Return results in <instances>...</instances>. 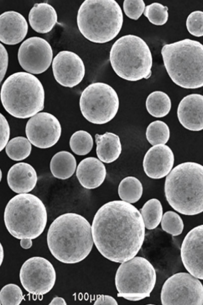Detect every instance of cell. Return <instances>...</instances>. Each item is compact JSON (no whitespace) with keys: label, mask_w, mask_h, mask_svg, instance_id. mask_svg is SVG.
<instances>
[{"label":"cell","mask_w":203,"mask_h":305,"mask_svg":"<svg viewBox=\"0 0 203 305\" xmlns=\"http://www.w3.org/2000/svg\"><path fill=\"white\" fill-rule=\"evenodd\" d=\"M93 243L108 260L123 263L135 257L145 239L140 211L131 203L113 200L103 205L92 223Z\"/></svg>","instance_id":"1"},{"label":"cell","mask_w":203,"mask_h":305,"mask_svg":"<svg viewBox=\"0 0 203 305\" xmlns=\"http://www.w3.org/2000/svg\"><path fill=\"white\" fill-rule=\"evenodd\" d=\"M47 243L52 256L59 262H80L89 255L93 246L91 225L79 214H62L50 225Z\"/></svg>","instance_id":"2"},{"label":"cell","mask_w":203,"mask_h":305,"mask_svg":"<svg viewBox=\"0 0 203 305\" xmlns=\"http://www.w3.org/2000/svg\"><path fill=\"white\" fill-rule=\"evenodd\" d=\"M203 166L187 162L174 168L167 175L164 193L170 205L184 215H198L203 211Z\"/></svg>","instance_id":"3"},{"label":"cell","mask_w":203,"mask_h":305,"mask_svg":"<svg viewBox=\"0 0 203 305\" xmlns=\"http://www.w3.org/2000/svg\"><path fill=\"white\" fill-rule=\"evenodd\" d=\"M161 54L172 81L187 89L203 85V46L197 41L184 39L165 44Z\"/></svg>","instance_id":"4"},{"label":"cell","mask_w":203,"mask_h":305,"mask_svg":"<svg viewBox=\"0 0 203 305\" xmlns=\"http://www.w3.org/2000/svg\"><path fill=\"white\" fill-rule=\"evenodd\" d=\"M77 22L80 32L86 39L103 44L119 33L123 15L115 0H85L78 10Z\"/></svg>","instance_id":"5"},{"label":"cell","mask_w":203,"mask_h":305,"mask_svg":"<svg viewBox=\"0 0 203 305\" xmlns=\"http://www.w3.org/2000/svg\"><path fill=\"white\" fill-rule=\"evenodd\" d=\"M0 98L5 110L18 118H27L44 107L45 92L40 80L32 74L18 72L4 82Z\"/></svg>","instance_id":"6"},{"label":"cell","mask_w":203,"mask_h":305,"mask_svg":"<svg viewBox=\"0 0 203 305\" xmlns=\"http://www.w3.org/2000/svg\"><path fill=\"white\" fill-rule=\"evenodd\" d=\"M4 220L7 230L14 238L34 239L46 227L47 210L42 200L35 195L18 194L7 204Z\"/></svg>","instance_id":"7"},{"label":"cell","mask_w":203,"mask_h":305,"mask_svg":"<svg viewBox=\"0 0 203 305\" xmlns=\"http://www.w3.org/2000/svg\"><path fill=\"white\" fill-rule=\"evenodd\" d=\"M110 62L115 73L129 81L147 79L151 75L152 56L146 42L141 37L128 34L112 45Z\"/></svg>","instance_id":"8"},{"label":"cell","mask_w":203,"mask_h":305,"mask_svg":"<svg viewBox=\"0 0 203 305\" xmlns=\"http://www.w3.org/2000/svg\"><path fill=\"white\" fill-rule=\"evenodd\" d=\"M156 281V271L150 262L142 257H134L121 263L116 271L117 296L130 301L143 299L150 296Z\"/></svg>","instance_id":"9"},{"label":"cell","mask_w":203,"mask_h":305,"mask_svg":"<svg viewBox=\"0 0 203 305\" xmlns=\"http://www.w3.org/2000/svg\"><path fill=\"white\" fill-rule=\"evenodd\" d=\"M79 106L83 117L96 125L105 124L118 112L119 100L115 90L103 82L88 85L81 93Z\"/></svg>","instance_id":"10"},{"label":"cell","mask_w":203,"mask_h":305,"mask_svg":"<svg viewBox=\"0 0 203 305\" xmlns=\"http://www.w3.org/2000/svg\"><path fill=\"white\" fill-rule=\"evenodd\" d=\"M160 298L163 305H202V285L189 273H176L164 282Z\"/></svg>","instance_id":"11"},{"label":"cell","mask_w":203,"mask_h":305,"mask_svg":"<svg viewBox=\"0 0 203 305\" xmlns=\"http://www.w3.org/2000/svg\"><path fill=\"white\" fill-rule=\"evenodd\" d=\"M19 279L27 292L33 295H43L53 288L56 274L53 265L48 260L34 256L27 259L22 265Z\"/></svg>","instance_id":"12"},{"label":"cell","mask_w":203,"mask_h":305,"mask_svg":"<svg viewBox=\"0 0 203 305\" xmlns=\"http://www.w3.org/2000/svg\"><path fill=\"white\" fill-rule=\"evenodd\" d=\"M19 65L25 71L33 74L45 72L50 67L53 58L50 44L39 37L27 38L20 45L18 51Z\"/></svg>","instance_id":"13"},{"label":"cell","mask_w":203,"mask_h":305,"mask_svg":"<svg viewBox=\"0 0 203 305\" xmlns=\"http://www.w3.org/2000/svg\"><path fill=\"white\" fill-rule=\"evenodd\" d=\"M25 134L33 145L46 149L54 146L58 141L61 134V127L54 115L46 112H39L27 121Z\"/></svg>","instance_id":"14"},{"label":"cell","mask_w":203,"mask_h":305,"mask_svg":"<svg viewBox=\"0 0 203 305\" xmlns=\"http://www.w3.org/2000/svg\"><path fill=\"white\" fill-rule=\"evenodd\" d=\"M52 66L55 80L66 87L72 88L78 85L85 73L82 59L71 51L59 52L53 58Z\"/></svg>","instance_id":"15"},{"label":"cell","mask_w":203,"mask_h":305,"mask_svg":"<svg viewBox=\"0 0 203 305\" xmlns=\"http://www.w3.org/2000/svg\"><path fill=\"white\" fill-rule=\"evenodd\" d=\"M203 225H198L186 234L181 247L183 264L190 274L203 279Z\"/></svg>","instance_id":"16"},{"label":"cell","mask_w":203,"mask_h":305,"mask_svg":"<svg viewBox=\"0 0 203 305\" xmlns=\"http://www.w3.org/2000/svg\"><path fill=\"white\" fill-rule=\"evenodd\" d=\"M175 161L171 148L165 144L153 145L145 154L143 166L147 176L152 179H160L172 170Z\"/></svg>","instance_id":"17"},{"label":"cell","mask_w":203,"mask_h":305,"mask_svg":"<svg viewBox=\"0 0 203 305\" xmlns=\"http://www.w3.org/2000/svg\"><path fill=\"white\" fill-rule=\"evenodd\" d=\"M177 117L185 129L200 131L203 129V96L192 94L184 97L177 108Z\"/></svg>","instance_id":"18"},{"label":"cell","mask_w":203,"mask_h":305,"mask_svg":"<svg viewBox=\"0 0 203 305\" xmlns=\"http://www.w3.org/2000/svg\"><path fill=\"white\" fill-rule=\"evenodd\" d=\"M28 32L24 17L14 11H6L0 15V41L9 45L21 42Z\"/></svg>","instance_id":"19"},{"label":"cell","mask_w":203,"mask_h":305,"mask_svg":"<svg viewBox=\"0 0 203 305\" xmlns=\"http://www.w3.org/2000/svg\"><path fill=\"white\" fill-rule=\"evenodd\" d=\"M106 168L99 159L95 157H87L78 164L76 176L79 183L88 190L99 187L106 177Z\"/></svg>","instance_id":"20"},{"label":"cell","mask_w":203,"mask_h":305,"mask_svg":"<svg viewBox=\"0 0 203 305\" xmlns=\"http://www.w3.org/2000/svg\"><path fill=\"white\" fill-rule=\"evenodd\" d=\"M7 178L9 188L18 194L30 192L36 187L38 180L35 168L25 162L13 165L8 171Z\"/></svg>","instance_id":"21"},{"label":"cell","mask_w":203,"mask_h":305,"mask_svg":"<svg viewBox=\"0 0 203 305\" xmlns=\"http://www.w3.org/2000/svg\"><path fill=\"white\" fill-rule=\"evenodd\" d=\"M31 28L36 32L46 34L50 32L57 22L55 9L47 3L35 4L28 14Z\"/></svg>","instance_id":"22"},{"label":"cell","mask_w":203,"mask_h":305,"mask_svg":"<svg viewBox=\"0 0 203 305\" xmlns=\"http://www.w3.org/2000/svg\"><path fill=\"white\" fill-rule=\"evenodd\" d=\"M96 152L99 160L105 163H111L119 157L122 145L118 135L107 132L104 134H96Z\"/></svg>","instance_id":"23"},{"label":"cell","mask_w":203,"mask_h":305,"mask_svg":"<svg viewBox=\"0 0 203 305\" xmlns=\"http://www.w3.org/2000/svg\"><path fill=\"white\" fill-rule=\"evenodd\" d=\"M77 167L76 160L71 152L63 150L57 152L50 163L51 173L55 178L66 179L75 173Z\"/></svg>","instance_id":"24"},{"label":"cell","mask_w":203,"mask_h":305,"mask_svg":"<svg viewBox=\"0 0 203 305\" xmlns=\"http://www.w3.org/2000/svg\"><path fill=\"white\" fill-rule=\"evenodd\" d=\"M172 107L171 100L165 93L156 90L150 93L146 100V108L148 112L156 118L163 117L170 112Z\"/></svg>","instance_id":"25"},{"label":"cell","mask_w":203,"mask_h":305,"mask_svg":"<svg viewBox=\"0 0 203 305\" xmlns=\"http://www.w3.org/2000/svg\"><path fill=\"white\" fill-rule=\"evenodd\" d=\"M143 188L141 182L134 176H127L119 183L118 193L120 198L125 202L134 203L141 198Z\"/></svg>","instance_id":"26"},{"label":"cell","mask_w":203,"mask_h":305,"mask_svg":"<svg viewBox=\"0 0 203 305\" xmlns=\"http://www.w3.org/2000/svg\"><path fill=\"white\" fill-rule=\"evenodd\" d=\"M140 213L145 228L148 230H153L156 228L161 222L163 215L162 204L156 198L150 199L143 205Z\"/></svg>","instance_id":"27"},{"label":"cell","mask_w":203,"mask_h":305,"mask_svg":"<svg viewBox=\"0 0 203 305\" xmlns=\"http://www.w3.org/2000/svg\"><path fill=\"white\" fill-rule=\"evenodd\" d=\"M6 152L9 158L19 161L27 158L31 151V144L27 138L17 136L11 139L6 146Z\"/></svg>","instance_id":"28"},{"label":"cell","mask_w":203,"mask_h":305,"mask_svg":"<svg viewBox=\"0 0 203 305\" xmlns=\"http://www.w3.org/2000/svg\"><path fill=\"white\" fill-rule=\"evenodd\" d=\"M146 137L147 141L152 145L165 144L170 139V128L163 121H152L147 128Z\"/></svg>","instance_id":"29"},{"label":"cell","mask_w":203,"mask_h":305,"mask_svg":"<svg viewBox=\"0 0 203 305\" xmlns=\"http://www.w3.org/2000/svg\"><path fill=\"white\" fill-rule=\"evenodd\" d=\"M93 146V139L91 134L84 130H79L71 136L70 146L75 154L85 156L90 152Z\"/></svg>","instance_id":"30"},{"label":"cell","mask_w":203,"mask_h":305,"mask_svg":"<svg viewBox=\"0 0 203 305\" xmlns=\"http://www.w3.org/2000/svg\"><path fill=\"white\" fill-rule=\"evenodd\" d=\"M162 230L174 236L180 235L184 229V223L181 217L173 211H167L163 215L161 220Z\"/></svg>","instance_id":"31"},{"label":"cell","mask_w":203,"mask_h":305,"mask_svg":"<svg viewBox=\"0 0 203 305\" xmlns=\"http://www.w3.org/2000/svg\"><path fill=\"white\" fill-rule=\"evenodd\" d=\"M168 10L166 6L158 3H153L145 7L144 15L152 24L161 26L167 21Z\"/></svg>","instance_id":"32"},{"label":"cell","mask_w":203,"mask_h":305,"mask_svg":"<svg viewBox=\"0 0 203 305\" xmlns=\"http://www.w3.org/2000/svg\"><path fill=\"white\" fill-rule=\"evenodd\" d=\"M23 299L22 291L16 284H8L0 290V302L2 305H19Z\"/></svg>","instance_id":"33"},{"label":"cell","mask_w":203,"mask_h":305,"mask_svg":"<svg viewBox=\"0 0 203 305\" xmlns=\"http://www.w3.org/2000/svg\"><path fill=\"white\" fill-rule=\"evenodd\" d=\"M186 26L188 32L195 37H200L203 35V12L197 10L191 12L188 16Z\"/></svg>","instance_id":"34"},{"label":"cell","mask_w":203,"mask_h":305,"mask_svg":"<svg viewBox=\"0 0 203 305\" xmlns=\"http://www.w3.org/2000/svg\"><path fill=\"white\" fill-rule=\"evenodd\" d=\"M145 8L143 0H124L123 4V11L130 19L138 20L142 15Z\"/></svg>","instance_id":"35"},{"label":"cell","mask_w":203,"mask_h":305,"mask_svg":"<svg viewBox=\"0 0 203 305\" xmlns=\"http://www.w3.org/2000/svg\"><path fill=\"white\" fill-rule=\"evenodd\" d=\"M10 135V128L6 117L0 112V152L7 144Z\"/></svg>","instance_id":"36"},{"label":"cell","mask_w":203,"mask_h":305,"mask_svg":"<svg viewBox=\"0 0 203 305\" xmlns=\"http://www.w3.org/2000/svg\"><path fill=\"white\" fill-rule=\"evenodd\" d=\"M8 62V52L4 46L0 43V84L7 72Z\"/></svg>","instance_id":"37"},{"label":"cell","mask_w":203,"mask_h":305,"mask_svg":"<svg viewBox=\"0 0 203 305\" xmlns=\"http://www.w3.org/2000/svg\"><path fill=\"white\" fill-rule=\"evenodd\" d=\"M94 305L113 304L117 305L118 303L114 298L108 295H99L94 301Z\"/></svg>","instance_id":"38"},{"label":"cell","mask_w":203,"mask_h":305,"mask_svg":"<svg viewBox=\"0 0 203 305\" xmlns=\"http://www.w3.org/2000/svg\"><path fill=\"white\" fill-rule=\"evenodd\" d=\"M20 245L21 248L24 249H28L32 245V239L29 238H23L20 239Z\"/></svg>","instance_id":"39"},{"label":"cell","mask_w":203,"mask_h":305,"mask_svg":"<svg viewBox=\"0 0 203 305\" xmlns=\"http://www.w3.org/2000/svg\"><path fill=\"white\" fill-rule=\"evenodd\" d=\"M49 305H66V302L64 299L61 297L56 296L54 297L51 301L49 303Z\"/></svg>","instance_id":"40"},{"label":"cell","mask_w":203,"mask_h":305,"mask_svg":"<svg viewBox=\"0 0 203 305\" xmlns=\"http://www.w3.org/2000/svg\"><path fill=\"white\" fill-rule=\"evenodd\" d=\"M4 257V252L3 247L0 242V267L1 266L3 262Z\"/></svg>","instance_id":"41"},{"label":"cell","mask_w":203,"mask_h":305,"mask_svg":"<svg viewBox=\"0 0 203 305\" xmlns=\"http://www.w3.org/2000/svg\"><path fill=\"white\" fill-rule=\"evenodd\" d=\"M2 170H1V169L0 168V182H1V180H2Z\"/></svg>","instance_id":"42"},{"label":"cell","mask_w":203,"mask_h":305,"mask_svg":"<svg viewBox=\"0 0 203 305\" xmlns=\"http://www.w3.org/2000/svg\"><path fill=\"white\" fill-rule=\"evenodd\" d=\"M0 304H1V302H0Z\"/></svg>","instance_id":"43"}]
</instances>
